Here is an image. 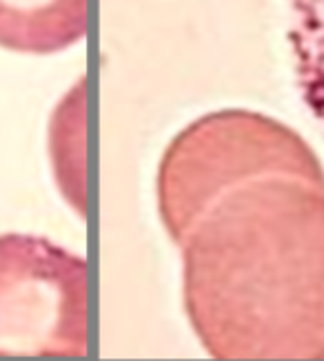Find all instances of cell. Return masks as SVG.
I'll return each mask as SVG.
<instances>
[{
	"label": "cell",
	"mask_w": 324,
	"mask_h": 361,
	"mask_svg": "<svg viewBox=\"0 0 324 361\" xmlns=\"http://www.w3.org/2000/svg\"><path fill=\"white\" fill-rule=\"evenodd\" d=\"M189 324L213 359H324V169L287 124L222 109L156 176Z\"/></svg>",
	"instance_id": "1"
},
{
	"label": "cell",
	"mask_w": 324,
	"mask_h": 361,
	"mask_svg": "<svg viewBox=\"0 0 324 361\" xmlns=\"http://www.w3.org/2000/svg\"><path fill=\"white\" fill-rule=\"evenodd\" d=\"M89 264L29 233L0 235V357L89 355Z\"/></svg>",
	"instance_id": "2"
},
{
	"label": "cell",
	"mask_w": 324,
	"mask_h": 361,
	"mask_svg": "<svg viewBox=\"0 0 324 361\" xmlns=\"http://www.w3.org/2000/svg\"><path fill=\"white\" fill-rule=\"evenodd\" d=\"M89 0H0V47L58 54L87 36Z\"/></svg>",
	"instance_id": "3"
},
{
	"label": "cell",
	"mask_w": 324,
	"mask_h": 361,
	"mask_svg": "<svg viewBox=\"0 0 324 361\" xmlns=\"http://www.w3.org/2000/svg\"><path fill=\"white\" fill-rule=\"evenodd\" d=\"M287 36L302 102L324 127V0H289Z\"/></svg>",
	"instance_id": "4"
}]
</instances>
